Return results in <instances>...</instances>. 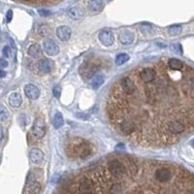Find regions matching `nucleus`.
Here are the masks:
<instances>
[{
  "instance_id": "obj_1",
  "label": "nucleus",
  "mask_w": 194,
  "mask_h": 194,
  "mask_svg": "<svg viewBox=\"0 0 194 194\" xmlns=\"http://www.w3.org/2000/svg\"><path fill=\"white\" fill-rule=\"evenodd\" d=\"M106 115L115 131L136 145L176 144L194 131V67L175 69L161 58L128 71L108 93Z\"/></svg>"
},
{
  "instance_id": "obj_2",
  "label": "nucleus",
  "mask_w": 194,
  "mask_h": 194,
  "mask_svg": "<svg viewBox=\"0 0 194 194\" xmlns=\"http://www.w3.org/2000/svg\"><path fill=\"white\" fill-rule=\"evenodd\" d=\"M96 152L93 144L81 137L70 138L65 144V152L69 158L86 159Z\"/></svg>"
},
{
  "instance_id": "obj_3",
  "label": "nucleus",
  "mask_w": 194,
  "mask_h": 194,
  "mask_svg": "<svg viewBox=\"0 0 194 194\" xmlns=\"http://www.w3.org/2000/svg\"><path fill=\"white\" fill-rule=\"evenodd\" d=\"M100 64V62H96L93 60L85 63L80 69L81 76L83 79H92L93 75L101 68Z\"/></svg>"
},
{
  "instance_id": "obj_4",
  "label": "nucleus",
  "mask_w": 194,
  "mask_h": 194,
  "mask_svg": "<svg viewBox=\"0 0 194 194\" xmlns=\"http://www.w3.org/2000/svg\"><path fill=\"white\" fill-rule=\"evenodd\" d=\"M46 134V124L42 118H36L32 126V135L37 140L42 139Z\"/></svg>"
},
{
  "instance_id": "obj_5",
  "label": "nucleus",
  "mask_w": 194,
  "mask_h": 194,
  "mask_svg": "<svg viewBox=\"0 0 194 194\" xmlns=\"http://www.w3.org/2000/svg\"><path fill=\"white\" fill-rule=\"evenodd\" d=\"M43 46H44V50L47 53V55H49L51 56L56 55L58 53H59V47H58V45L54 40H51V39H48V40L45 41Z\"/></svg>"
},
{
  "instance_id": "obj_6",
  "label": "nucleus",
  "mask_w": 194,
  "mask_h": 194,
  "mask_svg": "<svg viewBox=\"0 0 194 194\" xmlns=\"http://www.w3.org/2000/svg\"><path fill=\"white\" fill-rule=\"evenodd\" d=\"M55 67V63L53 60L48 59V58H42L38 62V69L43 74H48L53 71Z\"/></svg>"
},
{
  "instance_id": "obj_7",
  "label": "nucleus",
  "mask_w": 194,
  "mask_h": 194,
  "mask_svg": "<svg viewBox=\"0 0 194 194\" xmlns=\"http://www.w3.org/2000/svg\"><path fill=\"white\" fill-rule=\"evenodd\" d=\"M99 41L104 45L106 47L109 46H112L114 41H115V38H114V34L112 33V31L110 30H102L100 33H99Z\"/></svg>"
},
{
  "instance_id": "obj_8",
  "label": "nucleus",
  "mask_w": 194,
  "mask_h": 194,
  "mask_svg": "<svg viewBox=\"0 0 194 194\" xmlns=\"http://www.w3.org/2000/svg\"><path fill=\"white\" fill-rule=\"evenodd\" d=\"M24 93H25V95H26L29 99H31V100H36V99L39 98V96H40V90H39V88L36 86L29 83V85L25 86V87H24Z\"/></svg>"
},
{
  "instance_id": "obj_9",
  "label": "nucleus",
  "mask_w": 194,
  "mask_h": 194,
  "mask_svg": "<svg viewBox=\"0 0 194 194\" xmlns=\"http://www.w3.org/2000/svg\"><path fill=\"white\" fill-rule=\"evenodd\" d=\"M41 191V184L34 180V182H30L26 184L25 186L24 194H39Z\"/></svg>"
},
{
  "instance_id": "obj_10",
  "label": "nucleus",
  "mask_w": 194,
  "mask_h": 194,
  "mask_svg": "<svg viewBox=\"0 0 194 194\" xmlns=\"http://www.w3.org/2000/svg\"><path fill=\"white\" fill-rule=\"evenodd\" d=\"M29 156L33 163L40 164L44 159V153L41 150H39V148H33V150L30 151Z\"/></svg>"
},
{
  "instance_id": "obj_11",
  "label": "nucleus",
  "mask_w": 194,
  "mask_h": 194,
  "mask_svg": "<svg viewBox=\"0 0 194 194\" xmlns=\"http://www.w3.org/2000/svg\"><path fill=\"white\" fill-rule=\"evenodd\" d=\"M119 40L122 45H130L133 43L134 36L130 31L128 30H123L121 31L119 35Z\"/></svg>"
},
{
  "instance_id": "obj_12",
  "label": "nucleus",
  "mask_w": 194,
  "mask_h": 194,
  "mask_svg": "<svg viewBox=\"0 0 194 194\" xmlns=\"http://www.w3.org/2000/svg\"><path fill=\"white\" fill-rule=\"evenodd\" d=\"M56 35L61 41H68L71 37V29L68 26H60L56 29Z\"/></svg>"
},
{
  "instance_id": "obj_13",
  "label": "nucleus",
  "mask_w": 194,
  "mask_h": 194,
  "mask_svg": "<svg viewBox=\"0 0 194 194\" xmlns=\"http://www.w3.org/2000/svg\"><path fill=\"white\" fill-rule=\"evenodd\" d=\"M22 95L18 92H13L9 96V104L13 108H18L22 105Z\"/></svg>"
},
{
  "instance_id": "obj_14",
  "label": "nucleus",
  "mask_w": 194,
  "mask_h": 194,
  "mask_svg": "<svg viewBox=\"0 0 194 194\" xmlns=\"http://www.w3.org/2000/svg\"><path fill=\"white\" fill-rule=\"evenodd\" d=\"M105 82V78L103 75H95L92 79H91V83H90V85H91V87L93 89H98L103 83Z\"/></svg>"
},
{
  "instance_id": "obj_15",
  "label": "nucleus",
  "mask_w": 194,
  "mask_h": 194,
  "mask_svg": "<svg viewBox=\"0 0 194 194\" xmlns=\"http://www.w3.org/2000/svg\"><path fill=\"white\" fill-rule=\"evenodd\" d=\"M69 17L73 19H80L83 17V12L80 7H72L68 11Z\"/></svg>"
},
{
  "instance_id": "obj_16",
  "label": "nucleus",
  "mask_w": 194,
  "mask_h": 194,
  "mask_svg": "<svg viewBox=\"0 0 194 194\" xmlns=\"http://www.w3.org/2000/svg\"><path fill=\"white\" fill-rule=\"evenodd\" d=\"M103 8L102 0H88V9L91 12H99Z\"/></svg>"
},
{
  "instance_id": "obj_17",
  "label": "nucleus",
  "mask_w": 194,
  "mask_h": 194,
  "mask_svg": "<svg viewBox=\"0 0 194 194\" xmlns=\"http://www.w3.org/2000/svg\"><path fill=\"white\" fill-rule=\"evenodd\" d=\"M27 53L30 56L38 57V56H41L42 51H41V48L38 44H32L31 46H29V48L27 50Z\"/></svg>"
},
{
  "instance_id": "obj_18",
  "label": "nucleus",
  "mask_w": 194,
  "mask_h": 194,
  "mask_svg": "<svg viewBox=\"0 0 194 194\" xmlns=\"http://www.w3.org/2000/svg\"><path fill=\"white\" fill-rule=\"evenodd\" d=\"M63 115L61 113H56L54 116V120H53V123H54V126L55 128L58 129V128H60L62 125H63Z\"/></svg>"
},
{
  "instance_id": "obj_19",
  "label": "nucleus",
  "mask_w": 194,
  "mask_h": 194,
  "mask_svg": "<svg viewBox=\"0 0 194 194\" xmlns=\"http://www.w3.org/2000/svg\"><path fill=\"white\" fill-rule=\"evenodd\" d=\"M129 60V55L127 54H119L115 56V64L116 65H122Z\"/></svg>"
},
{
  "instance_id": "obj_20",
  "label": "nucleus",
  "mask_w": 194,
  "mask_h": 194,
  "mask_svg": "<svg viewBox=\"0 0 194 194\" xmlns=\"http://www.w3.org/2000/svg\"><path fill=\"white\" fill-rule=\"evenodd\" d=\"M38 33L42 37H46L51 33V29L47 24H42L38 28Z\"/></svg>"
},
{
  "instance_id": "obj_21",
  "label": "nucleus",
  "mask_w": 194,
  "mask_h": 194,
  "mask_svg": "<svg viewBox=\"0 0 194 194\" xmlns=\"http://www.w3.org/2000/svg\"><path fill=\"white\" fill-rule=\"evenodd\" d=\"M182 30H183V28L180 25H172L171 27L168 28V32H169V34L172 36L179 35L180 32H182Z\"/></svg>"
},
{
  "instance_id": "obj_22",
  "label": "nucleus",
  "mask_w": 194,
  "mask_h": 194,
  "mask_svg": "<svg viewBox=\"0 0 194 194\" xmlns=\"http://www.w3.org/2000/svg\"><path fill=\"white\" fill-rule=\"evenodd\" d=\"M8 116H9L8 112L6 111V109L3 106H1V108H0V119H1V121L4 122L8 119Z\"/></svg>"
},
{
  "instance_id": "obj_23",
  "label": "nucleus",
  "mask_w": 194,
  "mask_h": 194,
  "mask_svg": "<svg viewBox=\"0 0 194 194\" xmlns=\"http://www.w3.org/2000/svg\"><path fill=\"white\" fill-rule=\"evenodd\" d=\"M2 54H3V55H4L6 58L11 57V55H12V51H11L10 47H9V46H5V47L3 48V50H2Z\"/></svg>"
},
{
  "instance_id": "obj_24",
  "label": "nucleus",
  "mask_w": 194,
  "mask_h": 194,
  "mask_svg": "<svg viewBox=\"0 0 194 194\" xmlns=\"http://www.w3.org/2000/svg\"><path fill=\"white\" fill-rule=\"evenodd\" d=\"M30 3L35 5H47L51 4V0H31Z\"/></svg>"
},
{
  "instance_id": "obj_25",
  "label": "nucleus",
  "mask_w": 194,
  "mask_h": 194,
  "mask_svg": "<svg viewBox=\"0 0 194 194\" xmlns=\"http://www.w3.org/2000/svg\"><path fill=\"white\" fill-rule=\"evenodd\" d=\"M53 92H54V95L56 97V98H59L60 94H61V88H60V87H58V86L55 87L54 89H53Z\"/></svg>"
},
{
  "instance_id": "obj_26",
  "label": "nucleus",
  "mask_w": 194,
  "mask_h": 194,
  "mask_svg": "<svg viewBox=\"0 0 194 194\" xmlns=\"http://www.w3.org/2000/svg\"><path fill=\"white\" fill-rule=\"evenodd\" d=\"M39 12V14H40L41 16H43V17H47V16H49L51 13L49 12V11H47V10H44V9H42V10H39L38 11Z\"/></svg>"
},
{
  "instance_id": "obj_27",
  "label": "nucleus",
  "mask_w": 194,
  "mask_h": 194,
  "mask_svg": "<svg viewBox=\"0 0 194 194\" xmlns=\"http://www.w3.org/2000/svg\"><path fill=\"white\" fill-rule=\"evenodd\" d=\"M0 66H1V68H5V67H7L8 66V62L6 61L4 58H1L0 59Z\"/></svg>"
},
{
  "instance_id": "obj_28",
  "label": "nucleus",
  "mask_w": 194,
  "mask_h": 194,
  "mask_svg": "<svg viewBox=\"0 0 194 194\" xmlns=\"http://www.w3.org/2000/svg\"><path fill=\"white\" fill-rule=\"evenodd\" d=\"M12 17H13V12L10 10V11H8V13H7V22H11Z\"/></svg>"
},
{
  "instance_id": "obj_29",
  "label": "nucleus",
  "mask_w": 194,
  "mask_h": 194,
  "mask_svg": "<svg viewBox=\"0 0 194 194\" xmlns=\"http://www.w3.org/2000/svg\"><path fill=\"white\" fill-rule=\"evenodd\" d=\"M5 75H6L5 71H3V70L0 71V77H1V78H4V77H5Z\"/></svg>"
},
{
  "instance_id": "obj_30",
  "label": "nucleus",
  "mask_w": 194,
  "mask_h": 194,
  "mask_svg": "<svg viewBox=\"0 0 194 194\" xmlns=\"http://www.w3.org/2000/svg\"><path fill=\"white\" fill-rule=\"evenodd\" d=\"M191 145H192V147L194 148V140H192V143H191Z\"/></svg>"
},
{
  "instance_id": "obj_31",
  "label": "nucleus",
  "mask_w": 194,
  "mask_h": 194,
  "mask_svg": "<svg viewBox=\"0 0 194 194\" xmlns=\"http://www.w3.org/2000/svg\"><path fill=\"white\" fill-rule=\"evenodd\" d=\"M108 1H110V0H108Z\"/></svg>"
}]
</instances>
